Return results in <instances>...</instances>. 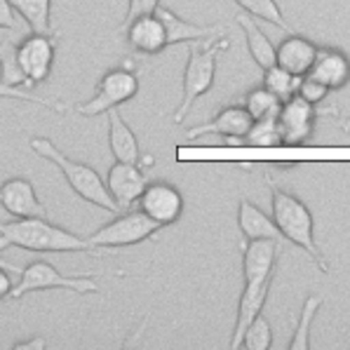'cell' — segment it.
<instances>
[{"instance_id":"obj_19","label":"cell","mask_w":350,"mask_h":350,"mask_svg":"<svg viewBox=\"0 0 350 350\" xmlns=\"http://www.w3.org/2000/svg\"><path fill=\"white\" fill-rule=\"evenodd\" d=\"M155 14L163 19V24L167 29V42H170V45H176V42L204 40V38H214V36H224L226 33V29L221 24H207V26L191 24V21L181 19L179 14H174L172 10L163 8V5H158Z\"/></svg>"},{"instance_id":"obj_31","label":"cell","mask_w":350,"mask_h":350,"mask_svg":"<svg viewBox=\"0 0 350 350\" xmlns=\"http://www.w3.org/2000/svg\"><path fill=\"white\" fill-rule=\"evenodd\" d=\"M0 99H14V101H29V104H38L42 109H50L55 113H66V106L64 104H57V101H47L42 96H36L31 92H26L24 88H12V85H5L0 80Z\"/></svg>"},{"instance_id":"obj_37","label":"cell","mask_w":350,"mask_h":350,"mask_svg":"<svg viewBox=\"0 0 350 350\" xmlns=\"http://www.w3.org/2000/svg\"><path fill=\"white\" fill-rule=\"evenodd\" d=\"M0 266L8 268V271H12V273H19V275H21V268H19V266H14L12 261H5V258H0Z\"/></svg>"},{"instance_id":"obj_4","label":"cell","mask_w":350,"mask_h":350,"mask_svg":"<svg viewBox=\"0 0 350 350\" xmlns=\"http://www.w3.org/2000/svg\"><path fill=\"white\" fill-rule=\"evenodd\" d=\"M31 148H33L40 158L50 160L52 165L59 167V172H62L64 179L68 181V186L75 191V196H80L85 202L106 209V212H111V214H120V207H118L116 200H113V196L109 193V186H106V181L101 179V174L94 170V167L68 158L66 153H62V150L45 137L31 139Z\"/></svg>"},{"instance_id":"obj_25","label":"cell","mask_w":350,"mask_h":350,"mask_svg":"<svg viewBox=\"0 0 350 350\" xmlns=\"http://www.w3.org/2000/svg\"><path fill=\"white\" fill-rule=\"evenodd\" d=\"M322 296H308L304 301V310H301V317L296 322V329L292 334V341H289V350H308L313 348L310 346V329H313V320H315V313L320 310L322 306Z\"/></svg>"},{"instance_id":"obj_29","label":"cell","mask_w":350,"mask_h":350,"mask_svg":"<svg viewBox=\"0 0 350 350\" xmlns=\"http://www.w3.org/2000/svg\"><path fill=\"white\" fill-rule=\"evenodd\" d=\"M240 348L245 350H268L273 348V327L263 315H258L242 336Z\"/></svg>"},{"instance_id":"obj_8","label":"cell","mask_w":350,"mask_h":350,"mask_svg":"<svg viewBox=\"0 0 350 350\" xmlns=\"http://www.w3.org/2000/svg\"><path fill=\"white\" fill-rule=\"evenodd\" d=\"M57 38L59 33H38L31 31L17 42V55L21 71H24L29 88L42 85L50 78L52 68H55V55H57Z\"/></svg>"},{"instance_id":"obj_21","label":"cell","mask_w":350,"mask_h":350,"mask_svg":"<svg viewBox=\"0 0 350 350\" xmlns=\"http://www.w3.org/2000/svg\"><path fill=\"white\" fill-rule=\"evenodd\" d=\"M238 226L242 240H282L273 217L263 214L256 204H252L247 198L240 200L238 207Z\"/></svg>"},{"instance_id":"obj_14","label":"cell","mask_w":350,"mask_h":350,"mask_svg":"<svg viewBox=\"0 0 350 350\" xmlns=\"http://www.w3.org/2000/svg\"><path fill=\"white\" fill-rule=\"evenodd\" d=\"M106 186H109V193L120 207V212H125L134 202H139L144 188L148 186V179L142 172V165L116 160V165L111 167L109 176H106Z\"/></svg>"},{"instance_id":"obj_17","label":"cell","mask_w":350,"mask_h":350,"mask_svg":"<svg viewBox=\"0 0 350 350\" xmlns=\"http://www.w3.org/2000/svg\"><path fill=\"white\" fill-rule=\"evenodd\" d=\"M273 280H275V278H268V280H263V282L245 284V289H242V294H240L238 317H235V327H233V334H230L228 348H233V350L240 348L247 327H250L252 322L261 315L263 306H266V299H268L271 287H273Z\"/></svg>"},{"instance_id":"obj_35","label":"cell","mask_w":350,"mask_h":350,"mask_svg":"<svg viewBox=\"0 0 350 350\" xmlns=\"http://www.w3.org/2000/svg\"><path fill=\"white\" fill-rule=\"evenodd\" d=\"M12 289H14V284H12V278H10V271L0 266V301L8 299Z\"/></svg>"},{"instance_id":"obj_13","label":"cell","mask_w":350,"mask_h":350,"mask_svg":"<svg viewBox=\"0 0 350 350\" xmlns=\"http://www.w3.org/2000/svg\"><path fill=\"white\" fill-rule=\"evenodd\" d=\"M0 207L12 219H26V217H47L45 204L38 198L33 184L21 176L0 184Z\"/></svg>"},{"instance_id":"obj_32","label":"cell","mask_w":350,"mask_h":350,"mask_svg":"<svg viewBox=\"0 0 350 350\" xmlns=\"http://www.w3.org/2000/svg\"><path fill=\"white\" fill-rule=\"evenodd\" d=\"M332 90L327 88L325 83H320V80H315V78H310V75H304V78L299 80V88H296V94L301 96V99H306L308 104H322V101L329 96Z\"/></svg>"},{"instance_id":"obj_23","label":"cell","mask_w":350,"mask_h":350,"mask_svg":"<svg viewBox=\"0 0 350 350\" xmlns=\"http://www.w3.org/2000/svg\"><path fill=\"white\" fill-rule=\"evenodd\" d=\"M19 17L38 33H55L52 29V0H10Z\"/></svg>"},{"instance_id":"obj_6","label":"cell","mask_w":350,"mask_h":350,"mask_svg":"<svg viewBox=\"0 0 350 350\" xmlns=\"http://www.w3.org/2000/svg\"><path fill=\"white\" fill-rule=\"evenodd\" d=\"M139 94V75L132 66H118L101 75L92 99L75 106L80 116H104L111 109H120L129 99Z\"/></svg>"},{"instance_id":"obj_34","label":"cell","mask_w":350,"mask_h":350,"mask_svg":"<svg viewBox=\"0 0 350 350\" xmlns=\"http://www.w3.org/2000/svg\"><path fill=\"white\" fill-rule=\"evenodd\" d=\"M160 5V0H129L127 5V14H125V21H122V26H127L129 21L134 17H139V14H148V12H155Z\"/></svg>"},{"instance_id":"obj_22","label":"cell","mask_w":350,"mask_h":350,"mask_svg":"<svg viewBox=\"0 0 350 350\" xmlns=\"http://www.w3.org/2000/svg\"><path fill=\"white\" fill-rule=\"evenodd\" d=\"M238 24L242 26V31H245L247 47H250V55L258 64V68H261V71L271 68L273 64H275V45L271 42V38L258 29L256 17L242 12V14H238Z\"/></svg>"},{"instance_id":"obj_9","label":"cell","mask_w":350,"mask_h":350,"mask_svg":"<svg viewBox=\"0 0 350 350\" xmlns=\"http://www.w3.org/2000/svg\"><path fill=\"white\" fill-rule=\"evenodd\" d=\"M317 111L313 104L301 99L294 94L292 99L282 101L278 113V129H280V142L284 146H301L306 144L315 132Z\"/></svg>"},{"instance_id":"obj_5","label":"cell","mask_w":350,"mask_h":350,"mask_svg":"<svg viewBox=\"0 0 350 350\" xmlns=\"http://www.w3.org/2000/svg\"><path fill=\"white\" fill-rule=\"evenodd\" d=\"M71 289L75 294H99V287L94 282V273H73V275H62L52 263L33 261L26 268H21V278L10 292V299L19 301L26 294L45 292V289Z\"/></svg>"},{"instance_id":"obj_1","label":"cell","mask_w":350,"mask_h":350,"mask_svg":"<svg viewBox=\"0 0 350 350\" xmlns=\"http://www.w3.org/2000/svg\"><path fill=\"white\" fill-rule=\"evenodd\" d=\"M5 247H21L38 254L85 252L90 256H101V250L88 238H80L71 230L47 221V217H26L0 224V252Z\"/></svg>"},{"instance_id":"obj_12","label":"cell","mask_w":350,"mask_h":350,"mask_svg":"<svg viewBox=\"0 0 350 350\" xmlns=\"http://www.w3.org/2000/svg\"><path fill=\"white\" fill-rule=\"evenodd\" d=\"M122 31H125L127 45L144 57L160 55V52L170 45V42H167V29H165L163 19L155 12L139 14V17H134L127 26H122Z\"/></svg>"},{"instance_id":"obj_26","label":"cell","mask_w":350,"mask_h":350,"mask_svg":"<svg viewBox=\"0 0 350 350\" xmlns=\"http://www.w3.org/2000/svg\"><path fill=\"white\" fill-rule=\"evenodd\" d=\"M233 3L238 5V8H242V12L252 14V17H256V19H263V21H268V24L292 33V26L287 24V19H284L282 10H280V5L275 0H233Z\"/></svg>"},{"instance_id":"obj_36","label":"cell","mask_w":350,"mask_h":350,"mask_svg":"<svg viewBox=\"0 0 350 350\" xmlns=\"http://www.w3.org/2000/svg\"><path fill=\"white\" fill-rule=\"evenodd\" d=\"M47 346V341L42 336H36V338H29V341H19V343H14V350H29V348H36V350H42Z\"/></svg>"},{"instance_id":"obj_33","label":"cell","mask_w":350,"mask_h":350,"mask_svg":"<svg viewBox=\"0 0 350 350\" xmlns=\"http://www.w3.org/2000/svg\"><path fill=\"white\" fill-rule=\"evenodd\" d=\"M21 26V17L14 10V5L10 0H0V29L8 31H17Z\"/></svg>"},{"instance_id":"obj_30","label":"cell","mask_w":350,"mask_h":350,"mask_svg":"<svg viewBox=\"0 0 350 350\" xmlns=\"http://www.w3.org/2000/svg\"><path fill=\"white\" fill-rule=\"evenodd\" d=\"M245 139H250V144L254 146H280V129H278V118H261L254 120L250 134Z\"/></svg>"},{"instance_id":"obj_10","label":"cell","mask_w":350,"mask_h":350,"mask_svg":"<svg viewBox=\"0 0 350 350\" xmlns=\"http://www.w3.org/2000/svg\"><path fill=\"white\" fill-rule=\"evenodd\" d=\"M139 209L165 228V226H172L181 219V214H184V196L170 181H153V184L144 188L142 198H139Z\"/></svg>"},{"instance_id":"obj_18","label":"cell","mask_w":350,"mask_h":350,"mask_svg":"<svg viewBox=\"0 0 350 350\" xmlns=\"http://www.w3.org/2000/svg\"><path fill=\"white\" fill-rule=\"evenodd\" d=\"M308 75L329 90H341L350 83V59L336 47H320Z\"/></svg>"},{"instance_id":"obj_27","label":"cell","mask_w":350,"mask_h":350,"mask_svg":"<svg viewBox=\"0 0 350 350\" xmlns=\"http://www.w3.org/2000/svg\"><path fill=\"white\" fill-rule=\"evenodd\" d=\"M242 106L250 111V116L254 118V120H261V118H278L282 101H280L273 92H268V90L261 85V88H256V90H252V92L245 94Z\"/></svg>"},{"instance_id":"obj_7","label":"cell","mask_w":350,"mask_h":350,"mask_svg":"<svg viewBox=\"0 0 350 350\" xmlns=\"http://www.w3.org/2000/svg\"><path fill=\"white\" fill-rule=\"evenodd\" d=\"M160 228L163 226L155 224L153 219H148L142 209H137V212L125 209L113 221L101 226L99 230H94L88 240L94 247H99V250H120V247H132L148 238H155V233Z\"/></svg>"},{"instance_id":"obj_15","label":"cell","mask_w":350,"mask_h":350,"mask_svg":"<svg viewBox=\"0 0 350 350\" xmlns=\"http://www.w3.org/2000/svg\"><path fill=\"white\" fill-rule=\"evenodd\" d=\"M252 125H254V118L250 116V111L245 106H226L212 116L209 120H204L202 125H196L186 132V139H198L207 137V134H219V137H233V139H245L250 134Z\"/></svg>"},{"instance_id":"obj_24","label":"cell","mask_w":350,"mask_h":350,"mask_svg":"<svg viewBox=\"0 0 350 350\" xmlns=\"http://www.w3.org/2000/svg\"><path fill=\"white\" fill-rule=\"evenodd\" d=\"M0 80L5 85H12V88H29V80H26L19 64L17 42L12 38L0 40Z\"/></svg>"},{"instance_id":"obj_20","label":"cell","mask_w":350,"mask_h":350,"mask_svg":"<svg viewBox=\"0 0 350 350\" xmlns=\"http://www.w3.org/2000/svg\"><path fill=\"white\" fill-rule=\"evenodd\" d=\"M106 118H109V146H111L113 158L120 160V163L142 165V150H139L137 134H134L127 122L122 120L120 111L111 109L106 113Z\"/></svg>"},{"instance_id":"obj_11","label":"cell","mask_w":350,"mask_h":350,"mask_svg":"<svg viewBox=\"0 0 350 350\" xmlns=\"http://www.w3.org/2000/svg\"><path fill=\"white\" fill-rule=\"evenodd\" d=\"M282 252L280 240H242V275L245 284L275 278V263Z\"/></svg>"},{"instance_id":"obj_3","label":"cell","mask_w":350,"mask_h":350,"mask_svg":"<svg viewBox=\"0 0 350 350\" xmlns=\"http://www.w3.org/2000/svg\"><path fill=\"white\" fill-rule=\"evenodd\" d=\"M228 47L230 40L224 36L188 42V59L184 66V78H181V101L176 106V111L172 113V122L174 125L184 122V118L193 109V104L214 88L219 55L228 50Z\"/></svg>"},{"instance_id":"obj_28","label":"cell","mask_w":350,"mask_h":350,"mask_svg":"<svg viewBox=\"0 0 350 350\" xmlns=\"http://www.w3.org/2000/svg\"><path fill=\"white\" fill-rule=\"evenodd\" d=\"M299 80L301 78H296V75H292L289 71L280 68L278 64H273L271 68L263 71V88H266L268 92L275 94L280 101L292 99L296 94V88H299Z\"/></svg>"},{"instance_id":"obj_2","label":"cell","mask_w":350,"mask_h":350,"mask_svg":"<svg viewBox=\"0 0 350 350\" xmlns=\"http://www.w3.org/2000/svg\"><path fill=\"white\" fill-rule=\"evenodd\" d=\"M266 184L271 188V196H273L271 198L273 221H275L280 235L292 242V245L301 247L310 256V261L327 275L329 273V263H327L325 254H322L315 242V221L308 204L301 200V198H296L294 193L280 188L271 176H266Z\"/></svg>"},{"instance_id":"obj_16","label":"cell","mask_w":350,"mask_h":350,"mask_svg":"<svg viewBox=\"0 0 350 350\" xmlns=\"http://www.w3.org/2000/svg\"><path fill=\"white\" fill-rule=\"evenodd\" d=\"M320 47L315 45L310 38L301 36V33H289L287 38L278 42L275 47V64L284 71H289L296 78H304L310 73L313 62L317 57Z\"/></svg>"},{"instance_id":"obj_38","label":"cell","mask_w":350,"mask_h":350,"mask_svg":"<svg viewBox=\"0 0 350 350\" xmlns=\"http://www.w3.org/2000/svg\"><path fill=\"white\" fill-rule=\"evenodd\" d=\"M341 127H343V132H350V120H348V122H343Z\"/></svg>"}]
</instances>
